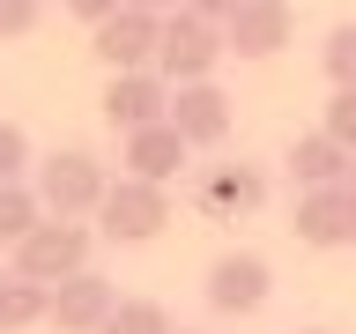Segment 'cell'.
I'll list each match as a JSON object with an SVG mask.
<instances>
[{"instance_id":"6da1fadb","label":"cell","mask_w":356,"mask_h":334,"mask_svg":"<svg viewBox=\"0 0 356 334\" xmlns=\"http://www.w3.org/2000/svg\"><path fill=\"white\" fill-rule=\"evenodd\" d=\"M89 253H97V223H82V216H38L15 245H8L15 275H30V283H67V275H82Z\"/></svg>"},{"instance_id":"7a4b0ae2","label":"cell","mask_w":356,"mask_h":334,"mask_svg":"<svg viewBox=\"0 0 356 334\" xmlns=\"http://www.w3.org/2000/svg\"><path fill=\"white\" fill-rule=\"evenodd\" d=\"M89 223H97V238H111V245H149L163 223H171V193L163 186H149V178H111L104 186V200L89 208Z\"/></svg>"},{"instance_id":"3957f363","label":"cell","mask_w":356,"mask_h":334,"mask_svg":"<svg viewBox=\"0 0 356 334\" xmlns=\"http://www.w3.org/2000/svg\"><path fill=\"white\" fill-rule=\"evenodd\" d=\"M30 186H38V200H44V216H89L97 200H104V164L89 149H52V156H38L30 164Z\"/></svg>"},{"instance_id":"277c9868","label":"cell","mask_w":356,"mask_h":334,"mask_svg":"<svg viewBox=\"0 0 356 334\" xmlns=\"http://www.w3.org/2000/svg\"><path fill=\"white\" fill-rule=\"evenodd\" d=\"M222 60V22L193 15V8H171L163 15V45H156V74L163 82H208Z\"/></svg>"},{"instance_id":"5b68a950","label":"cell","mask_w":356,"mask_h":334,"mask_svg":"<svg viewBox=\"0 0 356 334\" xmlns=\"http://www.w3.org/2000/svg\"><path fill=\"white\" fill-rule=\"evenodd\" d=\"M289 230H297V245H312V253L356 245V186H349V178H334V186H305Z\"/></svg>"},{"instance_id":"8992f818","label":"cell","mask_w":356,"mask_h":334,"mask_svg":"<svg viewBox=\"0 0 356 334\" xmlns=\"http://www.w3.org/2000/svg\"><path fill=\"white\" fill-rule=\"evenodd\" d=\"M193 208H200L208 223L260 216V208H267V171H260V164H200V178H193Z\"/></svg>"},{"instance_id":"52a82bcc","label":"cell","mask_w":356,"mask_h":334,"mask_svg":"<svg viewBox=\"0 0 356 334\" xmlns=\"http://www.w3.org/2000/svg\"><path fill=\"white\" fill-rule=\"evenodd\" d=\"M267 289H275V267H267L260 253H222V260L208 267L200 297H208L216 319H252V312L267 305Z\"/></svg>"},{"instance_id":"ba28073f","label":"cell","mask_w":356,"mask_h":334,"mask_svg":"<svg viewBox=\"0 0 356 334\" xmlns=\"http://www.w3.org/2000/svg\"><path fill=\"white\" fill-rule=\"evenodd\" d=\"M156 45H163V15H156V8H127V0L89 30V52H97L111 74H119V67H156Z\"/></svg>"},{"instance_id":"9c48e42d","label":"cell","mask_w":356,"mask_h":334,"mask_svg":"<svg viewBox=\"0 0 356 334\" xmlns=\"http://www.w3.org/2000/svg\"><path fill=\"white\" fill-rule=\"evenodd\" d=\"M297 30L289 15V0H238L230 15H222V52H238V60H275Z\"/></svg>"},{"instance_id":"30bf717a","label":"cell","mask_w":356,"mask_h":334,"mask_svg":"<svg viewBox=\"0 0 356 334\" xmlns=\"http://www.w3.org/2000/svg\"><path fill=\"white\" fill-rule=\"evenodd\" d=\"M163 119L186 134V149H222V141H230V97L216 89V74H208V82H171Z\"/></svg>"},{"instance_id":"8fae6325","label":"cell","mask_w":356,"mask_h":334,"mask_svg":"<svg viewBox=\"0 0 356 334\" xmlns=\"http://www.w3.org/2000/svg\"><path fill=\"white\" fill-rule=\"evenodd\" d=\"M97 104H104V127H111V134H134V127H149V119H163L171 82H163L156 67H119Z\"/></svg>"},{"instance_id":"7c38bea8","label":"cell","mask_w":356,"mask_h":334,"mask_svg":"<svg viewBox=\"0 0 356 334\" xmlns=\"http://www.w3.org/2000/svg\"><path fill=\"white\" fill-rule=\"evenodd\" d=\"M111 305H119V289L97 275V267H82V275H67V283H52V305H44V327L60 334H97L111 319Z\"/></svg>"},{"instance_id":"4fadbf2b","label":"cell","mask_w":356,"mask_h":334,"mask_svg":"<svg viewBox=\"0 0 356 334\" xmlns=\"http://www.w3.org/2000/svg\"><path fill=\"white\" fill-rule=\"evenodd\" d=\"M186 134L171 127V119H149V127L127 134V149H119V164H127V178H149V186H171L178 164H186Z\"/></svg>"},{"instance_id":"5bb4252c","label":"cell","mask_w":356,"mask_h":334,"mask_svg":"<svg viewBox=\"0 0 356 334\" xmlns=\"http://www.w3.org/2000/svg\"><path fill=\"white\" fill-rule=\"evenodd\" d=\"M289 171H297V186H334V178H349V149L327 127H312L289 141Z\"/></svg>"},{"instance_id":"9a60e30c","label":"cell","mask_w":356,"mask_h":334,"mask_svg":"<svg viewBox=\"0 0 356 334\" xmlns=\"http://www.w3.org/2000/svg\"><path fill=\"white\" fill-rule=\"evenodd\" d=\"M44 305H52V283H30V275H0V334L44 327Z\"/></svg>"},{"instance_id":"2e32d148","label":"cell","mask_w":356,"mask_h":334,"mask_svg":"<svg viewBox=\"0 0 356 334\" xmlns=\"http://www.w3.org/2000/svg\"><path fill=\"white\" fill-rule=\"evenodd\" d=\"M38 216H44L38 186H30V178H8V186H0V253H8V245H15Z\"/></svg>"},{"instance_id":"e0dca14e","label":"cell","mask_w":356,"mask_h":334,"mask_svg":"<svg viewBox=\"0 0 356 334\" xmlns=\"http://www.w3.org/2000/svg\"><path fill=\"white\" fill-rule=\"evenodd\" d=\"M97 334H171V312L156 305V297H119Z\"/></svg>"},{"instance_id":"ac0fdd59","label":"cell","mask_w":356,"mask_h":334,"mask_svg":"<svg viewBox=\"0 0 356 334\" xmlns=\"http://www.w3.org/2000/svg\"><path fill=\"white\" fill-rule=\"evenodd\" d=\"M319 67H327V82L334 89H349L356 82V22H334L327 45H319Z\"/></svg>"},{"instance_id":"d6986e66","label":"cell","mask_w":356,"mask_h":334,"mask_svg":"<svg viewBox=\"0 0 356 334\" xmlns=\"http://www.w3.org/2000/svg\"><path fill=\"white\" fill-rule=\"evenodd\" d=\"M30 164H38V156H30V134H22L15 119H0V186H8V178H30Z\"/></svg>"},{"instance_id":"ffe728a7","label":"cell","mask_w":356,"mask_h":334,"mask_svg":"<svg viewBox=\"0 0 356 334\" xmlns=\"http://www.w3.org/2000/svg\"><path fill=\"white\" fill-rule=\"evenodd\" d=\"M319 127H327L334 141H341V149L356 156V82H349V89H334V97H327V119H319Z\"/></svg>"},{"instance_id":"44dd1931","label":"cell","mask_w":356,"mask_h":334,"mask_svg":"<svg viewBox=\"0 0 356 334\" xmlns=\"http://www.w3.org/2000/svg\"><path fill=\"white\" fill-rule=\"evenodd\" d=\"M38 15H44V0H0V45H8V38H30Z\"/></svg>"},{"instance_id":"7402d4cb","label":"cell","mask_w":356,"mask_h":334,"mask_svg":"<svg viewBox=\"0 0 356 334\" xmlns=\"http://www.w3.org/2000/svg\"><path fill=\"white\" fill-rule=\"evenodd\" d=\"M67 8H74V15H82V22H89V30H97V22H104V15H111V8H119V0H67Z\"/></svg>"},{"instance_id":"603a6c76","label":"cell","mask_w":356,"mask_h":334,"mask_svg":"<svg viewBox=\"0 0 356 334\" xmlns=\"http://www.w3.org/2000/svg\"><path fill=\"white\" fill-rule=\"evenodd\" d=\"M178 8H193V15H208V22H222V15H230V8H238V0H178Z\"/></svg>"},{"instance_id":"cb8c5ba5","label":"cell","mask_w":356,"mask_h":334,"mask_svg":"<svg viewBox=\"0 0 356 334\" xmlns=\"http://www.w3.org/2000/svg\"><path fill=\"white\" fill-rule=\"evenodd\" d=\"M127 8H156V15H171V8H178V0H127Z\"/></svg>"},{"instance_id":"d4e9b609","label":"cell","mask_w":356,"mask_h":334,"mask_svg":"<svg viewBox=\"0 0 356 334\" xmlns=\"http://www.w3.org/2000/svg\"><path fill=\"white\" fill-rule=\"evenodd\" d=\"M349 186H356V156H349Z\"/></svg>"},{"instance_id":"484cf974","label":"cell","mask_w":356,"mask_h":334,"mask_svg":"<svg viewBox=\"0 0 356 334\" xmlns=\"http://www.w3.org/2000/svg\"><path fill=\"white\" fill-rule=\"evenodd\" d=\"M171 334H193V327H171Z\"/></svg>"},{"instance_id":"4316f807","label":"cell","mask_w":356,"mask_h":334,"mask_svg":"<svg viewBox=\"0 0 356 334\" xmlns=\"http://www.w3.org/2000/svg\"><path fill=\"white\" fill-rule=\"evenodd\" d=\"M312 334H319V327H312Z\"/></svg>"}]
</instances>
